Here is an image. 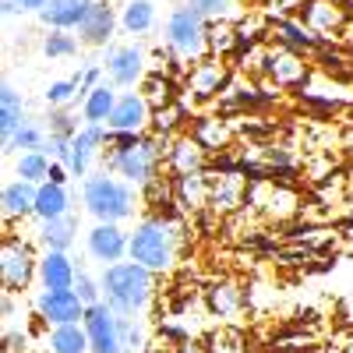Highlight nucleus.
Wrapping results in <instances>:
<instances>
[{
	"label": "nucleus",
	"instance_id": "f257e3e1",
	"mask_svg": "<svg viewBox=\"0 0 353 353\" xmlns=\"http://www.w3.org/2000/svg\"><path fill=\"white\" fill-rule=\"evenodd\" d=\"M181 223L176 216L166 212H152L134 223L131 230V251L128 258H134L138 265H145L149 272H170L176 258H181Z\"/></svg>",
	"mask_w": 353,
	"mask_h": 353
},
{
	"label": "nucleus",
	"instance_id": "6ab92c4d",
	"mask_svg": "<svg viewBox=\"0 0 353 353\" xmlns=\"http://www.w3.org/2000/svg\"><path fill=\"white\" fill-rule=\"evenodd\" d=\"M0 209H4V223L11 230V223H21L28 216H36V184L28 181H8L0 191Z\"/></svg>",
	"mask_w": 353,
	"mask_h": 353
},
{
	"label": "nucleus",
	"instance_id": "423d86ee",
	"mask_svg": "<svg viewBox=\"0 0 353 353\" xmlns=\"http://www.w3.org/2000/svg\"><path fill=\"white\" fill-rule=\"evenodd\" d=\"M32 279H39V254L18 233H4V244H0V283L4 293H25L32 286Z\"/></svg>",
	"mask_w": 353,
	"mask_h": 353
},
{
	"label": "nucleus",
	"instance_id": "a211bd4d",
	"mask_svg": "<svg viewBox=\"0 0 353 353\" xmlns=\"http://www.w3.org/2000/svg\"><path fill=\"white\" fill-rule=\"evenodd\" d=\"M117 25H121V18H117L113 4L110 0H96L92 11H88V18L78 28V39H81V46H106Z\"/></svg>",
	"mask_w": 353,
	"mask_h": 353
},
{
	"label": "nucleus",
	"instance_id": "f8f14e48",
	"mask_svg": "<svg viewBox=\"0 0 353 353\" xmlns=\"http://www.w3.org/2000/svg\"><path fill=\"white\" fill-rule=\"evenodd\" d=\"M226 85H230V68L223 64V57H201L188 71V92L198 103H209V99L223 96Z\"/></svg>",
	"mask_w": 353,
	"mask_h": 353
},
{
	"label": "nucleus",
	"instance_id": "b1692460",
	"mask_svg": "<svg viewBox=\"0 0 353 353\" xmlns=\"http://www.w3.org/2000/svg\"><path fill=\"white\" fill-rule=\"evenodd\" d=\"M173 194H176V205H184V209H205L212 201V176H205V170L176 176Z\"/></svg>",
	"mask_w": 353,
	"mask_h": 353
},
{
	"label": "nucleus",
	"instance_id": "473e14b6",
	"mask_svg": "<svg viewBox=\"0 0 353 353\" xmlns=\"http://www.w3.org/2000/svg\"><path fill=\"white\" fill-rule=\"evenodd\" d=\"M241 50V39H237V21L233 18H219V21H209V57H226Z\"/></svg>",
	"mask_w": 353,
	"mask_h": 353
},
{
	"label": "nucleus",
	"instance_id": "1a4fd4ad",
	"mask_svg": "<svg viewBox=\"0 0 353 353\" xmlns=\"http://www.w3.org/2000/svg\"><path fill=\"white\" fill-rule=\"evenodd\" d=\"M85 251L92 261H99L103 269L113 261H124L131 251V233L121 230V223H96L85 233Z\"/></svg>",
	"mask_w": 353,
	"mask_h": 353
},
{
	"label": "nucleus",
	"instance_id": "72a5a7b5",
	"mask_svg": "<svg viewBox=\"0 0 353 353\" xmlns=\"http://www.w3.org/2000/svg\"><path fill=\"white\" fill-rule=\"evenodd\" d=\"M32 149H46V128H39L32 117L14 131L11 141H4V156H18V152H32Z\"/></svg>",
	"mask_w": 353,
	"mask_h": 353
},
{
	"label": "nucleus",
	"instance_id": "09e8293b",
	"mask_svg": "<svg viewBox=\"0 0 353 353\" xmlns=\"http://www.w3.org/2000/svg\"><path fill=\"white\" fill-rule=\"evenodd\" d=\"M18 4H21V11H36V14H43L50 0H18Z\"/></svg>",
	"mask_w": 353,
	"mask_h": 353
},
{
	"label": "nucleus",
	"instance_id": "412c9836",
	"mask_svg": "<svg viewBox=\"0 0 353 353\" xmlns=\"http://www.w3.org/2000/svg\"><path fill=\"white\" fill-rule=\"evenodd\" d=\"M78 265L68 258V251H43L39 254V286L43 290H74Z\"/></svg>",
	"mask_w": 353,
	"mask_h": 353
},
{
	"label": "nucleus",
	"instance_id": "2f4dec72",
	"mask_svg": "<svg viewBox=\"0 0 353 353\" xmlns=\"http://www.w3.org/2000/svg\"><path fill=\"white\" fill-rule=\"evenodd\" d=\"M50 166H53V159L43 152V149H32V152H18V159H14V176L18 181H28V184H46L50 181Z\"/></svg>",
	"mask_w": 353,
	"mask_h": 353
},
{
	"label": "nucleus",
	"instance_id": "603ef678",
	"mask_svg": "<svg viewBox=\"0 0 353 353\" xmlns=\"http://www.w3.org/2000/svg\"><path fill=\"white\" fill-rule=\"evenodd\" d=\"M350 149H353V138H350Z\"/></svg>",
	"mask_w": 353,
	"mask_h": 353
},
{
	"label": "nucleus",
	"instance_id": "7c9ffc66",
	"mask_svg": "<svg viewBox=\"0 0 353 353\" xmlns=\"http://www.w3.org/2000/svg\"><path fill=\"white\" fill-rule=\"evenodd\" d=\"M121 28L128 36H145L156 28V4L152 0H128L121 11Z\"/></svg>",
	"mask_w": 353,
	"mask_h": 353
},
{
	"label": "nucleus",
	"instance_id": "a878e982",
	"mask_svg": "<svg viewBox=\"0 0 353 353\" xmlns=\"http://www.w3.org/2000/svg\"><path fill=\"white\" fill-rule=\"evenodd\" d=\"M25 121H28V113H25L21 92H18L11 81H4V88H0V138L11 141L14 131H18Z\"/></svg>",
	"mask_w": 353,
	"mask_h": 353
},
{
	"label": "nucleus",
	"instance_id": "e433bc0d",
	"mask_svg": "<svg viewBox=\"0 0 353 353\" xmlns=\"http://www.w3.org/2000/svg\"><path fill=\"white\" fill-rule=\"evenodd\" d=\"M205 346H209V353H248V336L237 325H219Z\"/></svg>",
	"mask_w": 353,
	"mask_h": 353
},
{
	"label": "nucleus",
	"instance_id": "20e7f679",
	"mask_svg": "<svg viewBox=\"0 0 353 353\" xmlns=\"http://www.w3.org/2000/svg\"><path fill=\"white\" fill-rule=\"evenodd\" d=\"M166 145H170V138H159V134L145 131L128 145V149L106 152V170L124 176L128 184H134L141 191V188L159 181V170L166 166Z\"/></svg>",
	"mask_w": 353,
	"mask_h": 353
},
{
	"label": "nucleus",
	"instance_id": "37998d69",
	"mask_svg": "<svg viewBox=\"0 0 353 353\" xmlns=\"http://www.w3.org/2000/svg\"><path fill=\"white\" fill-rule=\"evenodd\" d=\"M188 8H194L205 21H219V18H230V8L233 0H184Z\"/></svg>",
	"mask_w": 353,
	"mask_h": 353
},
{
	"label": "nucleus",
	"instance_id": "4c0bfd02",
	"mask_svg": "<svg viewBox=\"0 0 353 353\" xmlns=\"http://www.w3.org/2000/svg\"><path fill=\"white\" fill-rule=\"evenodd\" d=\"M46 106L50 110H68L74 99H81V85H78V74L74 78H61V81H50L46 92H43Z\"/></svg>",
	"mask_w": 353,
	"mask_h": 353
},
{
	"label": "nucleus",
	"instance_id": "9d476101",
	"mask_svg": "<svg viewBox=\"0 0 353 353\" xmlns=\"http://www.w3.org/2000/svg\"><path fill=\"white\" fill-rule=\"evenodd\" d=\"M36 318L43 325H71L85 318V301L74 290H39L36 297Z\"/></svg>",
	"mask_w": 353,
	"mask_h": 353
},
{
	"label": "nucleus",
	"instance_id": "f704fd0d",
	"mask_svg": "<svg viewBox=\"0 0 353 353\" xmlns=\"http://www.w3.org/2000/svg\"><path fill=\"white\" fill-rule=\"evenodd\" d=\"M138 92L149 99V106L152 110H163V106H170V103H176V85H173V78L170 74H145V81L138 85Z\"/></svg>",
	"mask_w": 353,
	"mask_h": 353
},
{
	"label": "nucleus",
	"instance_id": "de8ad7c7",
	"mask_svg": "<svg viewBox=\"0 0 353 353\" xmlns=\"http://www.w3.org/2000/svg\"><path fill=\"white\" fill-rule=\"evenodd\" d=\"M68 176H71V170H68L64 163H53V166H50V181H53V184H68Z\"/></svg>",
	"mask_w": 353,
	"mask_h": 353
},
{
	"label": "nucleus",
	"instance_id": "79ce46f5",
	"mask_svg": "<svg viewBox=\"0 0 353 353\" xmlns=\"http://www.w3.org/2000/svg\"><path fill=\"white\" fill-rule=\"evenodd\" d=\"M74 293L85 301V307H92V304L103 301V283H99L96 276H88L85 269H78V276H74Z\"/></svg>",
	"mask_w": 353,
	"mask_h": 353
},
{
	"label": "nucleus",
	"instance_id": "f3484780",
	"mask_svg": "<svg viewBox=\"0 0 353 353\" xmlns=\"http://www.w3.org/2000/svg\"><path fill=\"white\" fill-rule=\"evenodd\" d=\"M269 36L276 39V46L293 50V53H314L321 50V39L307 32V25L301 18H269Z\"/></svg>",
	"mask_w": 353,
	"mask_h": 353
},
{
	"label": "nucleus",
	"instance_id": "c85d7f7f",
	"mask_svg": "<svg viewBox=\"0 0 353 353\" xmlns=\"http://www.w3.org/2000/svg\"><path fill=\"white\" fill-rule=\"evenodd\" d=\"M46 350L50 353H92L88 346V332L81 321H71V325H53L46 332Z\"/></svg>",
	"mask_w": 353,
	"mask_h": 353
},
{
	"label": "nucleus",
	"instance_id": "4be33fe9",
	"mask_svg": "<svg viewBox=\"0 0 353 353\" xmlns=\"http://www.w3.org/2000/svg\"><path fill=\"white\" fill-rule=\"evenodd\" d=\"M248 176L241 170H230L223 173L219 181H212V209L216 212H233V209H241V205L248 201Z\"/></svg>",
	"mask_w": 353,
	"mask_h": 353
},
{
	"label": "nucleus",
	"instance_id": "c03bdc74",
	"mask_svg": "<svg viewBox=\"0 0 353 353\" xmlns=\"http://www.w3.org/2000/svg\"><path fill=\"white\" fill-rule=\"evenodd\" d=\"M121 343H124V353H145L141 329L134 325V318H124V314H121Z\"/></svg>",
	"mask_w": 353,
	"mask_h": 353
},
{
	"label": "nucleus",
	"instance_id": "ea45409f",
	"mask_svg": "<svg viewBox=\"0 0 353 353\" xmlns=\"http://www.w3.org/2000/svg\"><path fill=\"white\" fill-rule=\"evenodd\" d=\"M78 43H81L78 36L50 28V36L43 39V53L50 57V61H61V57H74V53H78Z\"/></svg>",
	"mask_w": 353,
	"mask_h": 353
},
{
	"label": "nucleus",
	"instance_id": "f03ea898",
	"mask_svg": "<svg viewBox=\"0 0 353 353\" xmlns=\"http://www.w3.org/2000/svg\"><path fill=\"white\" fill-rule=\"evenodd\" d=\"M99 283H103V301L124 318L141 314L145 307H149L152 293H156V272H149L134 258L106 265Z\"/></svg>",
	"mask_w": 353,
	"mask_h": 353
},
{
	"label": "nucleus",
	"instance_id": "bb28decb",
	"mask_svg": "<svg viewBox=\"0 0 353 353\" xmlns=\"http://www.w3.org/2000/svg\"><path fill=\"white\" fill-rule=\"evenodd\" d=\"M117 99H121V96L113 92V85L99 81L92 92L81 96V121H85V124H103V128H106V121H110V113H113Z\"/></svg>",
	"mask_w": 353,
	"mask_h": 353
},
{
	"label": "nucleus",
	"instance_id": "a19ab883",
	"mask_svg": "<svg viewBox=\"0 0 353 353\" xmlns=\"http://www.w3.org/2000/svg\"><path fill=\"white\" fill-rule=\"evenodd\" d=\"M81 128H78V117L68 113V110H50L46 117V134H61V138H74Z\"/></svg>",
	"mask_w": 353,
	"mask_h": 353
},
{
	"label": "nucleus",
	"instance_id": "aec40b11",
	"mask_svg": "<svg viewBox=\"0 0 353 353\" xmlns=\"http://www.w3.org/2000/svg\"><path fill=\"white\" fill-rule=\"evenodd\" d=\"M92 4L96 0H50L39 18L46 28H57V32H78L88 11H92Z\"/></svg>",
	"mask_w": 353,
	"mask_h": 353
},
{
	"label": "nucleus",
	"instance_id": "9b49d317",
	"mask_svg": "<svg viewBox=\"0 0 353 353\" xmlns=\"http://www.w3.org/2000/svg\"><path fill=\"white\" fill-rule=\"evenodd\" d=\"M265 78H269L276 88H304L307 78H311V64H307L304 53L272 46L269 57H265Z\"/></svg>",
	"mask_w": 353,
	"mask_h": 353
},
{
	"label": "nucleus",
	"instance_id": "dca6fc26",
	"mask_svg": "<svg viewBox=\"0 0 353 353\" xmlns=\"http://www.w3.org/2000/svg\"><path fill=\"white\" fill-rule=\"evenodd\" d=\"M106 134L110 131L103 124H81V131L71 141V163H68L71 176H88L96 156L103 152V145H106Z\"/></svg>",
	"mask_w": 353,
	"mask_h": 353
},
{
	"label": "nucleus",
	"instance_id": "5701e85b",
	"mask_svg": "<svg viewBox=\"0 0 353 353\" xmlns=\"http://www.w3.org/2000/svg\"><path fill=\"white\" fill-rule=\"evenodd\" d=\"M205 301H209V311L219 314V318H237L244 307H248V293L237 286V283H212L209 290H205Z\"/></svg>",
	"mask_w": 353,
	"mask_h": 353
},
{
	"label": "nucleus",
	"instance_id": "6e6552de",
	"mask_svg": "<svg viewBox=\"0 0 353 353\" xmlns=\"http://www.w3.org/2000/svg\"><path fill=\"white\" fill-rule=\"evenodd\" d=\"M106 78L113 88H134L145 81L149 74V64H145V50L128 43V46H110L106 50V64H103Z\"/></svg>",
	"mask_w": 353,
	"mask_h": 353
},
{
	"label": "nucleus",
	"instance_id": "49530a36",
	"mask_svg": "<svg viewBox=\"0 0 353 353\" xmlns=\"http://www.w3.org/2000/svg\"><path fill=\"white\" fill-rule=\"evenodd\" d=\"M99 74H103V68H99V64H85V68L78 71V85H81V96H85V92H92V88L99 85Z\"/></svg>",
	"mask_w": 353,
	"mask_h": 353
},
{
	"label": "nucleus",
	"instance_id": "8fccbe9b",
	"mask_svg": "<svg viewBox=\"0 0 353 353\" xmlns=\"http://www.w3.org/2000/svg\"><path fill=\"white\" fill-rule=\"evenodd\" d=\"M181 353H209L205 343H181Z\"/></svg>",
	"mask_w": 353,
	"mask_h": 353
},
{
	"label": "nucleus",
	"instance_id": "4468645a",
	"mask_svg": "<svg viewBox=\"0 0 353 353\" xmlns=\"http://www.w3.org/2000/svg\"><path fill=\"white\" fill-rule=\"evenodd\" d=\"M152 113L156 110L149 106V99H145L141 92H121L106 128L110 131H124V134H145L152 128Z\"/></svg>",
	"mask_w": 353,
	"mask_h": 353
},
{
	"label": "nucleus",
	"instance_id": "58836bf2",
	"mask_svg": "<svg viewBox=\"0 0 353 353\" xmlns=\"http://www.w3.org/2000/svg\"><path fill=\"white\" fill-rule=\"evenodd\" d=\"M261 205V209L265 212H269V216H293V212H297V194H293L290 188H269V198H265V201H258Z\"/></svg>",
	"mask_w": 353,
	"mask_h": 353
},
{
	"label": "nucleus",
	"instance_id": "3c124183",
	"mask_svg": "<svg viewBox=\"0 0 353 353\" xmlns=\"http://www.w3.org/2000/svg\"><path fill=\"white\" fill-rule=\"evenodd\" d=\"M0 11H4V18H14L21 11V4H18V0H4V8H0Z\"/></svg>",
	"mask_w": 353,
	"mask_h": 353
},
{
	"label": "nucleus",
	"instance_id": "c756f323",
	"mask_svg": "<svg viewBox=\"0 0 353 353\" xmlns=\"http://www.w3.org/2000/svg\"><path fill=\"white\" fill-rule=\"evenodd\" d=\"M74 233H78V219L68 212V216H61V219L39 223V244H43L46 251H71Z\"/></svg>",
	"mask_w": 353,
	"mask_h": 353
},
{
	"label": "nucleus",
	"instance_id": "2eb2a0df",
	"mask_svg": "<svg viewBox=\"0 0 353 353\" xmlns=\"http://www.w3.org/2000/svg\"><path fill=\"white\" fill-rule=\"evenodd\" d=\"M205 159H209V152H205L201 145L191 138V131L173 134L170 145H166V170L173 173V181H176V176H188V173H201Z\"/></svg>",
	"mask_w": 353,
	"mask_h": 353
},
{
	"label": "nucleus",
	"instance_id": "39448f33",
	"mask_svg": "<svg viewBox=\"0 0 353 353\" xmlns=\"http://www.w3.org/2000/svg\"><path fill=\"white\" fill-rule=\"evenodd\" d=\"M163 39L181 61H201V57L209 53V21H205L194 8L176 4L166 14Z\"/></svg>",
	"mask_w": 353,
	"mask_h": 353
},
{
	"label": "nucleus",
	"instance_id": "393cba45",
	"mask_svg": "<svg viewBox=\"0 0 353 353\" xmlns=\"http://www.w3.org/2000/svg\"><path fill=\"white\" fill-rule=\"evenodd\" d=\"M71 212V194H68V184H39L36 188V219L46 223V219H61Z\"/></svg>",
	"mask_w": 353,
	"mask_h": 353
},
{
	"label": "nucleus",
	"instance_id": "c9c22d12",
	"mask_svg": "<svg viewBox=\"0 0 353 353\" xmlns=\"http://www.w3.org/2000/svg\"><path fill=\"white\" fill-rule=\"evenodd\" d=\"M184 121H188V106L184 103H170V106H163V110L152 113V134L173 138V134H181Z\"/></svg>",
	"mask_w": 353,
	"mask_h": 353
},
{
	"label": "nucleus",
	"instance_id": "ddd939ff",
	"mask_svg": "<svg viewBox=\"0 0 353 353\" xmlns=\"http://www.w3.org/2000/svg\"><path fill=\"white\" fill-rule=\"evenodd\" d=\"M297 18L307 25V32L318 36L321 43H329L343 32V25H346V11L339 0H304Z\"/></svg>",
	"mask_w": 353,
	"mask_h": 353
},
{
	"label": "nucleus",
	"instance_id": "cd10ccee",
	"mask_svg": "<svg viewBox=\"0 0 353 353\" xmlns=\"http://www.w3.org/2000/svg\"><path fill=\"white\" fill-rule=\"evenodd\" d=\"M191 138L201 145L205 152H223L233 134H230V124L223 121V117H194Z\"/></svg>",
	"mask_w": 353,
	"mask_h": 353
},
{
	"label": "nucleus",
	"instance_id": "7ed1b4c3",
	"mask_svg": "<svg viewBox=\"0 0 353 353\" xmlns=\"http://www.w3.org/2000/svg\"><path fill=\"white\" fill-rule=\"evenodd\" d=\"M138 194L141 191L134 184H128L124 176H117L110 170L88 173L81 181V205L96 223H128V219H134Z\"/></svg>",
	"mask_w": 353,
	"mask_h": 353
},
{
	"label": "nucleus",
	"instance_id": "a18cd8bd",
	"mask_svg": "<svg viewBox=\"0 0 353 353\" xmlns=\"http://www.w3.org/2000/svg\"><path fill=\"white\" fill-rule=\"evenodd\" d=\"M145 353H181V343H176L170 332H163V336L145 343Z\"/></svg>",
	"mask_w": 353,
	"mask_h": 353
},
{
	"label": "nucleus",
	"instance_id": "864d4df0",
	"mask_svg": "<svg viewBox=\"0 0 353 353\" xmlns=\"http://www.w3.org/2000/svg\"><path fill=\"white\" fill-rule=\"evenodd\" d=\"M265 4H269V0H265Z\"/></svg>",
	"mask_w": 353,
	"mask_h": 353
},
{
	"label": "nucleus",
	"instance_id": "0eeeda50",
	"mask_svg": "<svg viewBox=\"0 0 353 353\" xmlns=\"http://www.w3.org/2000/svg\"><path fill=\"white\" fill-rule=\"evenodd\" d=\"M81 325L88 332V346H92V353H124V343H121V314H117L106 301L85 307Z\"/></svg>",
	"mask_w": 353,
	"mask_h": 353
}]
</instances>
